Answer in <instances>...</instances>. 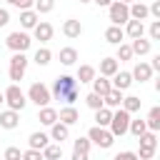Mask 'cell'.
I'll use <instances>...</instances> for the list:
<instances>
[{"label": "cell", "mask_w": 160, "mask_h": 160, "mask_svg": "<svg viewBox=\"0 0 160 160\" xmlns=\"http://www.w3.org/2000/svg\"><path fill=\"white\" fill-rule=\"evenodd\" d=\"M50 95L55 100H62L65 105H72L78 100V80L72 75H58L55 82H52V90Z\"/></svg>", "instance_id": "6da1fadb"}, {"label": "cell", "mask_w": 160, "mask_h": 160, "mask_svg": "<svg viewBox=\"0 0 160 160\" xmlns=\"http://www.w3.org/2000/svg\"><path fill=\"white\" fill-rule=\"evenodd\" d=\"M128 125H130V112H125L122 108L112 110V118H110V125H108L110 135L112 138H122L128 132Z\"/></svg>", "instance_id": "7a4b0ae2"}, {"label": "cell", "mask_w": 160, "mask_h": 160, "mask_svg": "<svg viewBox=\"0 0 160 160\" xmlns=\"http://www.w3.org/2000/svg\"><path fill=\"white\" fill-rule=\"evenodd\" d=\"M2 98H5V102H8V110H15V112H20L25 105H28V98H25V92L20 90V85H8V90L2 92Z\"/></svg>", "instance_id": "3957f363"}, {"label": "cell", "mask_w": 160, "mask_h": 160, "mask_svg": "<svg viewBox=\"0 0 160 160\" xmlns=\"http://www.w3.org/2000/svg\"><path fill=\"white\" fill-rule=\"evenodd\" d=\"M28 102H35L38 108H45V105H50V100H52V95H50V90H48V85H42V82H32L30 88H28Z\"/></svg>", "instance_id": "277c9868"}, {"label": "cell", "mask_w": 160, "mask_h": 160, "mask_svg": "<svg viewBox=\"0 0 160 160\" xmlns=\"http://www.w3.org/2000/svg\"><path fill=\"white\" fill-rule=\"evenodd\" d=\"M5 45H8V50H12V52H25V50L32 45V38H30L25 30H15V32H10V35L5 38Z\"/></svg>", "instance_id": "5b68a950"}, {"label": "cell", "mask_w": 160, "mask_h": 160, "mask_svg": "<svg viewBox=\"0 0 160 160\" xmlns=\"http://www.w3.org/2000/svg\"><path fill=\"white\" fill-rule=\"evenodd\" d=\"M88 140H90L92 145L102 148V150L112 148V142H115V138L110 135V130H108V128H98V125H92V128L88 130Z\"/></svg>", "instance_id": "8992f818"}, {"label": "cell", "mask_w": 160, "mask_h": 160, "mask_svg": "<svg viewBox=\"0 0 160 160\" xmlns=\"http://www.w3.org/2000/svg\"><path fill=\"white\" fill-rule=\"evenodd\" d=\"M25 70H28V55L25 52H12V58H10V80L18 85V80H22L25 78Z\"/></svg>", "instance_id": "52a82bcc"}, {"label": "cell", "mask_w": 160, "mask_h": 160, "mask_svg": "<svg viewBox=\"0 0 160 160\" xmlns=\"http://www.w3.org/2000/svg\"><path fill=\"white\" fill-rule=\"evenodd\" d=\"M108 18H110V22H112V25L122 28V25L130 20V10H128V5H122V2L112 0V5L108 8Z\"/></svg>", "instance_id": "ba28073f"}, {"label": "cell", "mask_w": 160, "mask_h": 160, "mask_svg": "<svg viewBox=\"0 0 160 160\" xmlns=\"http://www.w3.org/2000/svg\"><path fill=\"white\" fill-rule=\"evenodd\" d=\"M110 85H112V90H120V92H125V90L132 85V75H130L128 70H118V72L110 78Z\"/></svg>", "instance_id": "9c48e42d"}, {"label": "cell", "mask_w": 160, "mask_h": 160, "mask_svg": "<svg viewBox=\"0 0 160 160\" xmlns=\"http://www.w3.org/2000/svg\"><path fill=\"white\" fill-rule=\"evenodd\" d=\"M58 122H62V125H75V122H80V112L72 108V105H65V108H60L58 110Z\"/></svg>", "instance_id": "30bf717a"}, {"label": "cell", "mask_w": 160, "mask_h": 160, "mask_svg": "<svg viewBox=\"0 0 160 160\" xmlns=\"http://www.w3.org/2000/svg\"><path fill=\"white\" fill-rule=\"evenodd\" d=\"M52 32H55V30H52V25H50V22H45V20H40V22L32 28V38H35V40H40V42H50V40H52Z\"/></svg>", "instance_id": "8fae6325"}, {"label": "cell", "mask_w": 160, "mask_h": 160, "mask_svg": "<svg viewBox=\"0 0 160 160\" xmlns=\"http://www.w3.org/2000/svg\"><path fill=\"white\" fill-rule=\"evenodd\" d=\"M130 75H132V82H148V80L152 78V68H150L148 62H142V60H140V62L132 68V72H130Z\"/></svg>", "instance_id": "7c38bea8"}, {"label": "cell", "mask_w": 160, "mask_h": 160, "mask_svg": "<svg viewBox=\"0 0 160 160\" xmlns=\"http://www.w3.org/2000/svg\"><path fill=\"white\" fill-rule=\"evenodd\" d=\"M20 125V112L15 110H2L0 112V128L2 130H15Z\"/></svg>", "instance_id": "4fadbf2b"}, {"label": "cell", "mask_w": 160, "mask_h": 160, "mask_svg": "<svg viewBox=\"0 0 160 160\" xmlns=\"http://www.w3.org/2000/svg\"><path fill=\"white\" fill-rule=\"evenodd\" d=\"M62 35H65V38H70V40L80 38V35H82V25H80V20H75V18L65 20V22H62Z\"/></svg>", "instance_id": "5bb4252c"}, {"label": "cell", "mask_w": 160, "mask_h": 160, "mask_svg": "<svg viewBox=\"0 0 160 160\" xmlns=\"http://www.w3.org/2000/svg\"><path fill=\"white\" fill-rule=\"evenodd\" d=\"M38 120H40V125L50 128V125H55V122H58V110H55V108H50V105H45V108H40V110H38Z\"/></svg>", "instance_id": "9a60e30c"}, {"label": "cell", "mask_w": 160, "mask_h": 160, "mask_svg": "<svg viewBox=\"0 0 160 160\" xmlns=\"http://www.w3.org/2000/svg\"><path fill=\"white\" fill-rule=\"evenodd\" d=\"M50 140H55L58 145H62V140H68L70 138V128L68 125H62V122H55V125H50Z\"/></svg>", "instance_id": "2e32d148"}, {"label": "cell", "mask_w": 160, "mask_h": 160, "mask_svg": "<svg viewBox=\"0 0 160 160\" xmlns=\"http://www.w3.org/2000/svg\"><path fill=\"white\" fill-rule=\"evenodd\" d=\"M28 145H30V150H42V148H48L50 145V135L48 132H30V138H28Z\"/></svg>", "instance_id": "e0dca14e"}, {"label": "cell", "mask_w": 160, "mask_h": 160, "mask_svg": "<svg viewBox=\"0 0 160 160\" xmlns=\"http://www.w3.org/2000/svg\"><path fill=\"white\" fill-rule=\"evenodd\" d=\"M122 32H125L130 40H135V38H142V35H145V22H140V20H128Z\"/></svg>", "instance_id": "ac0fdd59"}, {"label": "cell", "mask_w": 160, "mask_h": 160, "mask_svg": "<svg viewBox=\"0 0 160 160\" xmlns=\"http://www.w3.org/2000/svg\"><path fill=\"white\" fill-rule=\"evenodd\" d=\"M38 22H40V15L35 10H20V25H22V30H32Z\"/></svg>", "instance_id": "d6986e66"}, {"label": "cell", "mask_w": 160, "mask_h": 160, "mask_svg": "<svg viewBox=\"0 0 160 160\" xmlns=\"http://www.w3.org/2000/svg\"><path fill=\"white\" fill-rule=\"evenodd\" d=\"M118 70H120V62H118L115 58H102V60H100V75H102V78H112Z\"/></svg>", "instance_id": "ffe728a7"}, {"label": "cell", "mask_w": 160, "mask_h": 160, "mask_svg": "<svg viewBox=\"0 0 160 160\" xmlns=\"http://www.w3.org/2000/svg\"><path fill=\"white\" fill-rule=\"evenodd\" d=\"M130 50H132V55H148L150 50H152V42L150 40H145V38H135L132 42H130Z\"/></svg>", "instance_id": "44dd1931"}, {"label": "cell", "mask_w": 160, "mask_h": 160, "mask_svg": "<svg viewBox=\"0 0 160 160\" xmlns=\"http://www.w3.org/2000/svg\"><path fill=\"white\" fill-rule=\"evenodd\" d=\"M102 105L110 108V110H118V108L122 105V92H120V90H110V92H105V95H102Z\"/></svg>", "instance_id": "7402d4cb"}, {"label": "cell", "mask_w": 160, "mask_h": 160, "mask_svg": "<svg viewBox=\"0 0 160 160\" xmlns=\"http://www.w3.org/2000/svg\"><path fill=\"white\" fill-rule=\"evenodd\" d=\"M128 10H130V20H145L148 18V5L145 2H140V0H135L132 5H128Z\"/></svg>", "instance_id": "603a6c76"}, {"label": "cell", "mask_w": 160, "mask_h": 160, "mask_svg": "<svg viewBox=\"0 0 160 160\" xmlns=\"http://www.w3.org/2000/svg\"><path fill=\"white\" fill-rule=\"evenodd\" d=\"M95 78H98V70H95L92 65H80V68H78L75 80H80V82H92Z\"/></svg>", "instance_id": "cb8c5ba5"}, {"label": "cell", "mask_w": 160, "mask_h": 160, "mask_svg": "<svg viewBox=\"0 0 160 160\" xmlns=\"http://www.w3.org/2000/svg\"><path fill=\"white\" fill-rule=\"evenodd\" d=\"M140 105H142V100H140L138 95H122V105H120V108H122L125 112H130V115H132V112H138V110H140Z\"/></svg>", "instance_id": "d4e9b609"}, {"label": "cell", "mask_w": 160, "mask_h": 160, "mask_svg": "<svg viewBox=\"0 0 160 160\" xmlns=\"http://www.w3.org/2000/svg\"><path fill=\"white\" fill-rule=\"evenodd\" d=\"M145 125H148L150 132H158V130H160V108H158V105L150 108V112H148V118H145Z\"/></svg>", "instance_id": "484cf974"}, {"label": "cell", "mask_w": 160, "mask_h": 160, "mask_svg": "<svg viewBox=\"0 0 160 160\" xmlns=\"http://www.w3.org/2000/svg\"><path fill=\"white\" fill-rule=\"evenodd\" d=\"M122 38H125V32H122V28H118V25H110V28L105 30V40H108L110 45H120Z\"/></svg>", "instance_id": "4316f807"}, {"label": "cell", "mask_w": 160, "mask_h": 160, "mask_svg": "<svg viewBox=\"0 0 160 160\" xmlns=\"http://www.w3.org/2000/svg\"><path fill=\"white\" fill-rule=\"evenodd\" d=\"M110 90H112L110 78H102V75H100V78L92 80V92H95V95H105V92H110Z\"/></svg>", "instance_id": "83f0119b"}, {"label": "cell", "mask_w": 160, "mask_h": 160, "mask_svg": "<svg viewBox=\"0 0 160 160\" xmlns=\"http://www.w3.org/2000/svg\"><path fill=\"white\" fill-rule=\"evenodd\" d=\"M40 152H42V158H45V160H60V158H62V145L50 142V145H48V148H42Z\"/></svg>", "instance_id": "f1b7e54d"}, {"label": "cell", "mask_w": 160, "mask_h": 160, "mask_svg": "<svg viewBox=\"0 0 160 160\" xmlns=\"http://www.w3.org/2000/svg\"><path fill=\"white\" fill-rule=\"evenodd\" d=\"M75 60H78V50H75V48H60V62H62L65 68L75 65Z\"/></svg>", "instance_id": "f546056e"}, {"label": "cell", "mask_w": 160, "mask_h": 160, "mask_svg": "<svg viewBox=\"0 0 160 160\" xmlns=\"http://www.w3.org/2000/svg\"><path fill=\"white\" fill-rule=\"evenodd\" d=\"M110 118H112V110H110V108L95 110V125H98V128H108V125H110Z\"/></svg>", "instance_id": "4dcf8cb0"}, {"label": "cell", "mask_w": 160, "mask_h": 160, "mask_svg": "<svg viewBox=\"0 0 160 160\" xmlns=\"http://www.w3.org/2000/svg\"><path fill=\"white\" fill-rule=\"evenodd\" d=\"M32 60H35V62H38L40 68H45V65H48V62L52 60V52H50V50H48V48L42 45V48H38V50H35V55H32Z\"/></svg>", "instance_id": "1f68e13d"}, {"label": "cell", "mask_w": 160, "mask_h": 160, "mask_svg": "<svg viewBox=\"0 0 160 160\" xmlns=\"http://www.w3.org/2000/svg\"><path fill=\"white\" fill-rule=\"evenodd\" d=\"M130 58H132L130 42H120V45H118V52H115V60H118V62H125V60H130Z\"/></svg>", "instance_id": "d6a6232c"}, {"label": "cell", "mask_w": 160, "mask_h": 160, "mask_svg": "<svg viewBox=\"0 0 160 160\" xmlns=\"http://www.w3.org/2000/svg\"><path fill=\"white\" fill-rule=\"evenodd\" d=\"M55 8V0H35L32 2V10L38 12V15H45V12H50Z\"/></svg>", "instance_id": "836d02e7"}, {"label": "cell", "mask_w": 160, "mask_h": 160, "mask_svg": "<svg viewBox=\"0 0 160 160\" xmlns=\"http://www.w3.org/2000/svg\"><path fill=\"white\" fill-rule=\"evenodd\" d=\"M85 105H88L90 110H100V108H105V105H102V95H95V92H88V95H85Z\"/></svg>", "instance_id": "e575fe53"}, {"label": "cell", "mask_w": 160, "mask_h": 160, "mask_svg": "<svg viewBox=\"0 0 160 160\" xmlns=\"http://www.w3.org/2000/svg\"><path fill=\"white\" fill-rule=\"evenodd\" d=\"M145 130H148V125H145V120H140V118H138V120H130V125H128V132H132L135 138H140Z\"/></svg>", "instance_id": "d590c367"}, {"label": "cell", "mask_w": 160, "mask_h": 160, "mask_svg": "<svg viewBox=\"0 0 160 160\" xmlns=\"http://www.w3.org/2000/svg\"><path fill=\"white\" fill-rule=\"evenodd\" d=\"M140 145H145V148H158V132H150V130H145L140 138Z\"/></svg>", "instance_id": "8d00e7d4"}, {"label": "cell", "mask_w": 160, "mask_h": 160, "mask_svg": "<svg viewBox=\"0 0 160 160\" xmlns=\"http://www.w3.org/2000/svg\"><path fill=\"white\" fill-rule=\"evenodd\" d=\"M90 140L88 138H78V140H72V152H90Z\"/></svg>", "instance_id": "74e56055"}, {"label": "cell", "mask_w": 160, "mask_h": 160, "mask_svg": "<svg viewBox=\"0 0 160 160\" xmlns=\"http://www.w3.org/2000/svg\"><path fill=\"white\" fill-rule=\"evenodd\" d=\"M5 160H22V150L20 148H15V145H10L8 150H5V155H2Z\"/></svg>", "instance_id": "f35d334b"}, {"label": "cell", "mask_w": 160, "mask_h": 160, "mask_svg": "<svg viewBox=\"0 0 160 160\" xmlns=\"http://www.w3.org/2000/svg\"><path fill=\"white\" fill-rule=\"evenodd\" d=\"M148 32H150V42L152 40H160V20H152L150 28H148Z\"/></svg>", "instance_id": "ab89813d"}, {"label": "cell", "mask_w": 160, "mask_h": 160, "mask_svg": "<svg viewBox=\"0 0 160 160\" xmlns=\"http://www.w3.org/2000/svg\"><path fill=\"white\" fill-rule=\"evenodd\" d=\"M12 8H18V10H32V2L35 0H8Z\"/></svg>", "instance_id": "60d3db41"}, {"label": "cell", "mask_w": 160, "mask_h": 160, "mask_svg": "<svg viewBox=\"0 0 160 160\" xmlns=\"http://www.w3.org/2000/svg\"><path fill=\"white\" fill-rule=\"evenodd\" d=\"M22 160H45V158H42L40 150H30V148H28V150L22 152Z\"/></svg>", "instance_id": "b9f144b4"}, {"label": "cell", "mask_w": 160, "mask_h": 160, "mask_svg": "<svg viewBox=\"0 0 160 160\" xmlns=\"http://www.w3.org/2000/svg\"><path fill=\"white\" fill-rule=\"evenodd\" d=\"M112 160H140V158H138V152H132V150H122V152H118Z\"/></svg>", "instance_id": "7bdbcfd3"}, {"label": "cell", "mask_w": 160, "mask_h": 160, "mask_svg": "<svg viewBox=\"0 0 160 160\" xmlns=\"http://www.w3.org/2000/svg\"><path fill=\"white\" fill-rule=\"evenodd\" d=\"M152 155H155V148H145V145H140V152H138L140 160H150Z\"/></svg>", "instance_id": "ee69618b"}, {"label": "cell", "mask_w": 160, "mask_h": 160, "mask_svg": "<svg viewBox=\"0 0 160 160\" xmlns=\"http://www.w3.org/2000/svg\"><path fill=\"white\" fill-rule=\"evenodd\" d=\"M8 22H10V12H8L5 8H0V28H5Z\"/></svg>", "instance_id": "f6af8a7d"}, {"label": "cell", "mask_w": 160, "mask_h": 160, "mask_svg": "<svg viewBox=\"0 0 160 160\" xmlns=\"http://www.w3.org/2000/svg\"><path fill=\"white\" fill-rule=\"evenodd\" d=\"M148 65L152 68V72H155V70H160V55H155V58H152V62H148Z\"/></svg>", "instance_id": "bcb514c9"}, {"label": "cell", "mask_w": 160, "mask_h": 160, "mask_svg": "<svg viewBox=\"0 0 160 160\" xmlns=\"http://www.w3.org/2000/svg\"><path fill=\"white\" fill-rule=\"evenodd\" d=\"M72 160H90V152H72Z\"/></svg>", "instance_id": "7dc6e473"}, {"label": "cell", "mask_w": 160, "mask_h": 160, "mask_svg": "<svg viewBox=\"0 0 160 160\" xmlns=\"http://www.w3.org/2000/svg\"><path fill=\"white\" fill-rule=\"evenodd\" d=\"M95 5H100V8H110L112 5V0H92Z\"/></svg>", "instance_id": "c3c4849f"}, {"label": "cell", "mask_w": 160, "mask_h": 160, "mask_svg": "<svg viewBox=\"0 0 160 160\" xmlns=\"http://www.w3.org/2000/svg\"><path fill=\"white\" fill-rule=\"evenodd\" d=\"M118 2H122V5H132L135 0H118Z\"/></svg>", "instance_id": "681fc988"}, {"label": "cell", "mask_w": 160, "mask_h": 160, "mask_svg": "<svg viewBox=\"0 0 160 160\" xmlns=\"http://www.w3.org/2000/svg\"><path fill=\"white\" fill-rule=\"evenodd\" d=\"M2 102H5V98H2V92H0V105H2Z\"/></svg>", "instance_id": "f907efd6"}, {"label": "cell", "mask_w": 160, "mask_h": 160, "mask_svg": "<svg viewBox=\"0 0 160 160\" xmlns=\"http://www.w3.org/2000/svg\"><path fill=\"white\" fill-rule=\"evenodd\" d=\"M80 2H92V0H80Z\"/></svg>", "instance_id": "816d5d0a"}, {"label": "cell", "mask_w": 160, "mask_h": 160, "mask_svg": "<svg viewBox=\"0 0 160 160\" xmlns=\"http://www.w3.org/2000/svg\"><path fill=\"white\" fill-rule=\"evenodd\" d=\"M0 160H5V158H0Z\"/></svg>", "instance_id": "f5cc1de1"}]
</instances>
